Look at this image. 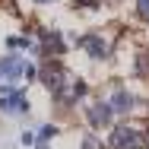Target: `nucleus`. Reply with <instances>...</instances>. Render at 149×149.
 I'll list each match as a JSON object with an SVG mask.
<instances>
[{
    "label": "nucleus",
    "mask_w": 149,
    "mask_h": 149,
    "mask_svg": "<svg viewBox=\"0 0 149 149\" xmlns=\"http://www.w3.org/2000/svg\"><path fill=\"white\" fill-rule=\"evenodd\" d=\"M38 3H51V0H38Z\"/></svg>",
    "instance_id": "11"
},
{
    "label": "nucleus",
    "mask_w": 149,
    "mask_h": 149,
    "mask_svg": "<svg viewBox=\"0 0 149 149\" xmlns=\"http://www.w3.org/2000/svg\"><path fill=\"white\" fill-rule=\"evenodd\" d=\"M108 114H111V111H108V105H102V102H98V105H89V120L95 124V127L108 124Z\"/></svg>",
    "instance_id": "8"
},
{
    "label": "nucleus",
    "mask_w": 149,
    "mask_h": 149,
    "mask_svg": "<svg viewBox=\"0 0 149 149\" xmlns=\"http://www.w3.org/2000/svg\"><path fill=\"white\" fill-rule=\"evenodd\" d=\"M29 105H26V98L19 95V92H6V95H0V111H16V114H22Z\"/></svg>",
    "instance_id": "5"
},
{
    "label": "nucleus",
    "mask_w": 149,
    "mask_h": 149,
    "mask_svg": "<svg viewBox=\"0 0 149 149\" xmlns=\"http://www.w3.org/2000/svg\"><path fill=\"white\" fill-rule=\"evenodd\" d=\"M83 51H86L89 57H95V60L108 57V45H105L98 35H86V38H83Z\"/></svg>",
    "instance_id": "3"
},
{
    "label": "nucleus",
    "mask_w": 149,
    "mask_h": 149,
    "mask_svg": "<svg viewBox=\"0 0 149 149\" xmlns=\"http://www.w3.org/2000/svg\"><path fill=\"white\" fill-rule=\"evenodd\" d=\"M130 108H133V95L124 92V89H118L111 95V102H108V111H114V114H127Z\"/></svg>",
    "instance_id": "4"
},
{
    "label": "nucleus",
    "mask_w": 149,
    "mask_h": 149,
    "mask_svg": "<svg viewBox=\"0 0 149 149\" xmlns=\"http://www.w3.org/2000/svg\"><path fill=\"white\" fill-rule=\"evenodd\" d=\"M136 13H140L143 19H149V0H136Z\"/></svg>",
    "instance_id": "9"
},
{
    "label": "nucleus",
    "mask_w": 149,
    "mask_h": 149,
    "mask_svg": "<svg viewBox=\"0 0 149 149\" xmlns=\"http://www.w3.org/2000/svg\"><path fill=\"white\" fill-rule=\"evenodd\" d=\"M108 146L111 149H140V146H146V130L133 127V124H120V127L111 130Z\"/></svg>",
    "instance_id": "1"
},
{
    "label": "nucleus",
    "mask_w": 149,
    "mask_h": 149,
    "mask_svg": "<svg viewBox=\"0 0 149 149\" xmlns=\"http://www.w3.org/2000/svg\"><path fill=\"white\" fill-rule=\"evenodd\" d=\"M0 73L13 79V76H19V73H26V63H22L19 57H6L3 63H0Z\"/></svg>",
    "instance_id": "7"
},
{
    "label": "nucleus",
    "mask_w": 149,
    "mask_h": 149,
    "mask_svg": "<svg viewBox=\"0 0 149 149\" xmlns=\"http://www.w3.org/2000/svg\"><path fill=\"white\" fill-rule=\"evenodd\" d=\"M41 83L48 86L51 92H60V86L67 83V73H63V67H57V63H48V67H41Z\"/></svg>",
    "instance_id": "2"
},
{
    "label": "nucleus",
    "mask_w": 149,
    "mask_h": 149,
    "mask_svg": "<svg viewBox=\"0 0 149 149\" xmlns=\"http://www.w3.org/2000/svg\"><path fill=\"white\" fill-rule=\"evenodd\" d=\"M79 149H102V143H98L95 136H86V140H83V146H79Z\"/></svg>",
    "instance_id": "10"
},
{
    "label": "nucleus",
    "mask_w": 149,
    "mask_h": 149,
    "mask_svg": "<svg viewBox=\"0 0 149 149\" xmlns=\"http://www.w3.org/2000/svg\"><path fill=\"white\" fill-rule=\"evenodd\" d=\"M41 51H45L48 57H57L60 51H63V38H60L57 32H45V38H41Z\"/></svg>",
    "instance_id": "6"
}]
</instances>
